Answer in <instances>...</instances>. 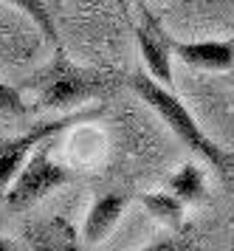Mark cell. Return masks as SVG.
Returning a JSON list of instances; mask_svg holds the SVG:
<instances>
[{"label":"cell","mask_w":234,"mask_h":251,"mask_svg":"<svg viewBox=\"0 0 234 251\" xmlns=\"http://www.w3.org/2000/svg\"><path fill=\"white\" fill-rule=\"evenodd\" d=\"M0 110L9 116H26L28 113V104L23 102L20 88H14L9 82L0 79Z\"/></svg>","instance_id":"12"},{"label":"cell","mask_w":234,"mask_h":251,"mask_svg":"<svg viewBox=\"0 0 234 251\" xmlns=\"http://www.w3.org/2000/svg\"><path fill=\"white\" fill-rule=\"evenodd\" d=\"M6 3H11L14 9H20V12L26 14L37 28H40V34H43L45 40L56 48V51L62 48L59 34H56V25H54V17H51V9H48V3H45V0H6Z\"/></svg>","instance_id":"11"},{"label":"cell","mask_w":234,"mask_h":251,"mask_svg":"<svg viewBox=\"0 0 234 251\" xmlns=\"http://www.w3.org/2000/svg\"><path fill=\"white\" fill-rule=\"evenodd\" d=\"M172 54L198 71H232L234 68V37L232 40H201L178 43L172 40Z\"/></svg>","instance_id":"6"},{"label":"cell","mask_w":234,"mask_h":251,"mask_svg":"<svg viewBox=\"0 0 234 251\" xmlns=\"http://www.w3.org/2000/svg\"><path fill=\"white\" fill-rule=\"evenodd\" d=\"M130 203V198L122 192H107L99 195L93 206L88 209V217H85V226H82V246H99L102 240L110 234L119 217L124 215V209Z\"/></svg>","instance_id":"8"},{"label":"cell","mask_w":234,"mask_h":251,"mask_svg":"<svg viewBox=\"0 0 234 251\" xmlns=\"http://www.w3.org/2000/svg\"><path fill=\"white\" fill-rule=\"evenodd\" d=\"M138 23H135V43L144 59V68L150 76H156L161 85H172V37L164 31V25L150 9H138Z\"/></svg>","instance_id":"5"},{"label":"cell","mask_w":234,"mask_h":251,"mask_svg":"<svg viewBox=\"0 0 234 251\" xmlns=\"http://www.w3.org/2000/svg\"><path fill=\"white\" fill-rule=\"evenodd\" d=\"M104 113H107L104 104H85V107L71 110V113L59 116V119H48V122H40V125L28 127L26 133H20V136H14V138H3V141H0V203H3V198L9 192L11 181H14L17 172L23 170V164L28 161V155H31L43 141L59 136L68 127L85 125V122H96V119H102Z\"/></svg>","instance_id":"3"},{"label":"cell","mask_w":234,"mask_h":251,"mask_svg":"<svg viewBox=\"0 0 234 251\" xmlns=\"http://www.w3.org/2000/svg\"><path fill=\"white\" fill-rule=\"evenodd\" d=\"M141 203L150 212V217H156L161 226L172 228V231H178L183 226V209H186V203L181 201L178 195H172L169 189L167 192H144L141 195Z\"/></svg>","instance_id":"9"},{"label":"cell","mask_w":234,"mask_h":251,"mask_svg":"<svg viewBox=\"0 0 234 251\" xmlns=\"http://www.w3.org/2000/svg\"><path fill=\"white\" fill-rule=\"evenodd\" d=\"M51 141L54 138H48L43 141L40 147L34 150L28 161L23 164V170L17 172V178L11 181L9 192L3 198V203L9 206L11 212H26V209H31L34 203H40L45 195H51L54 189L59 186H65L77 178V172L65 167V164H56L51 158Z\"/></svg>","instance_id":"4"},{"label":"cell","mask_w":234,"mask_h":251,"mask_svg":"<svg viewBox=\"0 0 234 251\" xmlns=\"http://www.w3.org/2000/svg\"><path fill=\"white\" fill-rule=\"evenodd\" d=\"M167 189L172 195H178L186 206H195V203H201L203 198H206V178H203L201 167L189 161V164L178 167V170L169 175Z\"/></svg>","instance_id":"10"},{"label":"cell","mask_w":234,"mask_h":251,"mask_svg":"<svg viewBox=\"0 0 234 251\" xmlns=\"http://www.w3.org/2000/svg\"><path fill=\"white\" fill-rule=\"evenodd\" d=\"M127 85L167 122V127L178 136V141L186 150H192L195 155H201V158L206 161V164H212L217 172H234V152L223 150L220 144H214L212 138L203 133V127L198 125V119L189 113V107L181 102L167 85H161V82H158L156 76H150L147 71H135Z\"/></svg>","instance_id":"1"},{"label":"cell","mask_w":234,"mask_h":251,"mask_svg":"<svg viewBox=\"0 0 234 251\" xmlns=\"http://www.w3.org/2000/svg\"><path fill=\"white\" fill-rule=\"evenodd\" d=\"M23 240H26L28 249H40V251H77L82 246L77 228L59 215L26 223L23 226Z\"/></svg>","instance_id":"7"},{"label":"cell","mask_w":234,"mask_h":251,"mask_svg":"<svg viewBox=\"0 0 234 251\" xmlns=\"http://www.w3.org/2000/svg\"><path fill=\"white\" fill-rule=\"evenodd\" d=\"M17 249V243H11L6 234H0V251H14Z\"/></svg>","instance_id":"13"},{"label":"cell","mask_w":234,"mask_h":251,"mask_svg":"<svg viewBox=\"0 0 234 251\" xmlns=\"http://www.w3.org/2000/svg\"><path fill=\"white\" fill-rule=\"evenodd\" d=\"M26 88L37 91V104L43 110H65V107H77V104L102 99L104 93L113 91V76L104 71L85 68L77 65L65 57V51L59 48L56 57L37 71L34 76L26 79Z\"/></svg>","instance_id":"2"}]
</instances>
